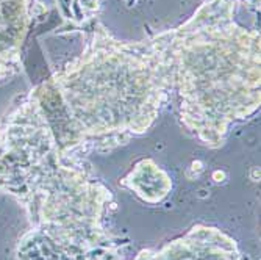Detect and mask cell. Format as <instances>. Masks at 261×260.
<instances>
[{"label": "cell", "mask_w": 261, "mask_h": 260, "mask_svg": "<svg viewBox=\"0 0 261 260\" xmlns=\"http://www.w3.org/2000/svg\"><path fill=\"white\" fill-rule=\"evenodd\" d=\"M171 32L122 42L102 26L86 49L22 102L44 124L57 149L86 160L147 133L174 91Z\"/></svg>", "instance_id": "obj_1"}, {"label": "cell", "mask_w": 261, "mask_h": 260, "mask_svg": "<svg viewBox=\"0 0 261 260\" xmlns=\"http://www.w3.org/2000/svg\"><path fill=\"white\" fill-rule=\"evenodd\" d=\"M89 168L63 155L22 101L0 120V192L17 198L32 223L19 260L116 252L102 226L113 195Z\"/></svg>", "instance_id": "obj_2"}, {"label": "cell", "mask_w": 261, "mask_h": 260, "mask_svg": "<svg viewBox=\"0 0 261 260\" xmlns=\"http://www.w3.org/2000/svg\"><path fill=\"white\" fill-rule=\"evenodd\" d=\"M234 0H205L169 30L174 89L183 127L210 149L224 146L230 126L261 104L259 32L234 20Z\"/></svg>", "instance_id": "obj_3"}, {"label": "cell", "mask_w": 261, "mask_h": 260, "mask_svg": "<svg viewBox=\"0 0 261 260\" xmlns=\"http://www.w3.org/2000/svg\"><path fill=\"white\" fill-rule=\"evenodd\" d=\"M70 260H119L116 252L79 255ZM135 260H243L234 240L218 229L196 226L160 251H142Z\"/></svg>", "instance_id": "obj_4"}, {"label": "cell", "mask_w": 261, "mask_h": 260, "mask_svg": "<svg viewBox=\"0 0 261 260\" xmlns=\"http://www.w3.org/2000/svg\"><path fill=\"white\" fill-rule=\"evenodd\" d=\"M36 0H0V83L22 70V47L39 17Z\"/></svg>", "instance_id": "obj_5"}, {"label": "cell", "mask_w": 261, "mask_h": 260, "mask_svg": "<svg viewBox=\"0 0 261 260\" xmlns=\"http://www.w3.org/2000/svg\"><path fill=\"white\" fill-rule=\"evenodd\" d=\"M122 183L135 192L142 201L155 204L168 196L172 188L171 179L161 168H158L155 161L150 158L141 160L135 170L122 180Z\"/></svg>", "instance_id": "obj_6"}]
</instances>
